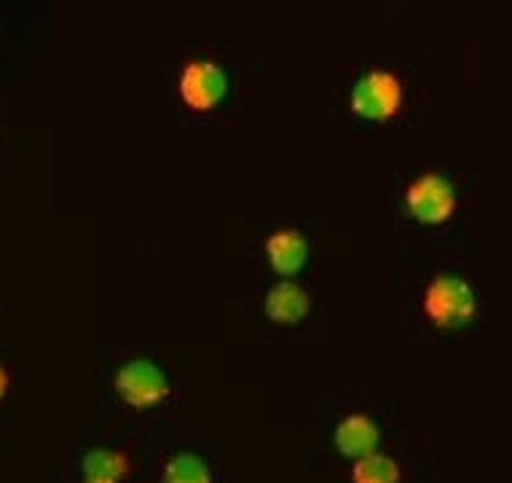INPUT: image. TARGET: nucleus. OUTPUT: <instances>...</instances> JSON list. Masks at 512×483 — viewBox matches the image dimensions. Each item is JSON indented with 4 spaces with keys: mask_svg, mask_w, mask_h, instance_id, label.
<instances>
[{
    "mask_svg": "<svg viewBox=\"0 0 512 483\" xmlns=\"http://www.w3.org/2000/svg\"><path fill=\"white\" fill-rule=\"evenodd\" d=\"M421 312L440 331H462L478 317V296L459 274H437L424 288Z\"/></svg>",
    "mask_w": 512,
    "mask_h": 483,
    "instance_id": "nucleus-1",
    "label": "nucleus"
},
{
    "mask_svg": "<svg viewBox=\"0 0 512 483\" xmlns=\"http://www.w3.org/2000/svg\"><path fill=\"white\" fill-rule=\"evenodd\" d=\"M349 108L354 116L373 124L395 119L403 108V81L389 70H368L352 86Z\"/></svg>",
    "mask_w": 512,
    "mask_h": 483,
    "instance_id": "nucleus-2",
    "label": "nucleus"
},
{
    "mask_svg": "<svg viewBox=\"0 0 512 483\" xmlns=\"http://www.w3.org/2000/svg\"><path fill=\"white\" fill-rule=\"evenodd\" d=\"M456 188L440 172H427L405 188V210L424 226H443L454 218Z\"/></svg>",
    "mask_w": 512,
    "mask_h": 483,
    "instance_id": "nucleus-3",
    "label": "nucleus"
},
{
    "mask_svg": "<svg viewBox=\"0 0 512 483\" xmlns=\"http://www.w3.org/2000/svg\"><path fill=\"white\" fill-rule=\"evenodd\" d=\"M118 398L124 400L126 406L137 408V411H148V408L161 406L169 398V379L167 373L161 371L159 365L145 357L129 360L116 371L113 379Z\"/></svg>",
    "mask_w": 512,
    "mask_h": 483,
    "instance_id": "nucleus-4",
    "label": "nucleus"
},
{
    "mask_svg": "<svg viewBox=\"0 0 512 483\" xmlns=\"http://www.w3.org/2000/svg\"><path fill=\"white\" fill-rule=\"evenodd\" d=\"M177 92L185 108L194 113H207L218 108L228 94V76L218 62L194 60L180 70Z\"/></svg>",
    "mask_w": 512,
    "mask_h": 483,
    "instance_id": "nucleus-5",
    "label": "nucleus"
},
{
    "mask_svg": "<svg viewBox=\"0 0 512 483\" xmlns=\"http://www.w3.org/2000/svg\"><path fill=\"white\" fill-rule=\"evenodd\" d=\"M263 312H266V317L271 322H277V325H298V322L309 317L311 298L298 282L282 280L266 293Z\"/></svg>",
    "mask_w": 512,
    "mask_h": 483,
    "instance_id": "nucleus-6",
    "label": "nucleus"
},
{
    "mask_svg": "<svg viewBox=\"0 0 512 483\" xmlns=\"http://www.w3.org/2000/svg\"><path fill=\"white\" fill-rule=\"evenodd\" d=\"M266 258L279 277H295L309 261V242L298 229H279L266 239Z\"/></svg>",
    "mask_w": 512,
    "mask_h": 483,
    "instance_id": "nucleus-7",
    "label": "nucleus"
},
{
    "mask_svg": "<svg viewBox=\"0 0 512 483\" xmlns=\"http://www.w3.org/2000/svg\"><path fill=\"white\" fill-rule=\"evenodd\" d=\"M381 441V430L378 424L365 414H352L341 419L336 427V449L341 457L349 459H362L373 454Z\"/></svg>",
    "mask_w": 512,
    "mask_h": 483,
    "instance_id": "nucleus-8",
    "label": "nucleus"
},
{
    "mask_svg": "<svg viewBox=\"0 0 512 483\" xmlns=\"http://www.w3.org/2000/svg\"><path fill=\"white\" fill-rule=\"evenodd\" d=\"M129 473V459L116 449L97 446L81 459L84 483H121Z\"/></svg>",
    "mask_w": 512,
    "mask_h": 483,
    "instance_id": "nucleus-9",
    "label": "nucleus"
},
{
    "mask_svg": "<svg viewBox=\"0 0 512 483\" xmlns=\"http://www.w3.org/2000/svg\"><path fill=\"white\" fill-rule=\"evenodd\" d=\"M400 475L403 470L397 465V459L381 451L357 459L352 467V483H400Z\"/></svg>",
    "mask_w": 512,
    "mask_h": 483,
    "instance_id": "nucleus-10",
    "label": "nucleus"
},
{
    "mask_svg": "<svg viewBox=\"0 0 512 483\" xmlns=\"http://www.w3.org/2000/svg\"><path fill=\"white\" fill-rule=\"evenodd\" d=\"M164 483H212L210 465L191 451L175 454L164 465Z\"/></svg>",
    "mask_w": 512,
    "mask_h": 483,
    "instance_id": "nucleus-11",
    "label": "nucleus"
},
{
    "mask_svg": "<svg viewBox=\"0 0 512 483\" xmlns=\"http://www.w3.org/2000/svg\"><path fill=\"white\" fill-rule=\"evenodd\" d=\"M9 384H11L9 371L0 365V403H3V400H6V395H9Z\"/></svg>",
    "mask_w": 512,
    "mask_h": 483,
    "instance_id": "nucleus-12",
    "label": "nucleus"
}]
</instances>
